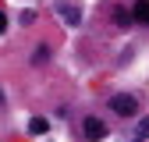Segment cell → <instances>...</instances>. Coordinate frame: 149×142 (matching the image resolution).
I'll use <instances>...</instances> for the list:
<instances>
[{"label":"cell","mask_w":149,"mask_h":142,"mask_svg":"<svg viewBox=\"0 0 149 142\" xmlns=\"http://www.w3.org/2000/svg\"><path fill=\"white\" fill-rule=\"evenodd\" d=\"M110 106H114L121 117H135V114H139V103H135L132 96H114V100H110Z\"/></svg>","instance_id":"cell-1"},{"label":"cell","mask_w":149,"mask_h":142,"mask_svg":"<svg viewBox=\"0 0 149 142\" xmlns=\"http://www.w3.org/2000/svg\"><path fill=\"white\" fill-rule=\"evenodd\" d=\"M132 18L142 22V25H149V0H139V4L132 7Z\"/></svg>","instance_id":"cell-4"},{"label":"cell","mask_w":149,"mask_h":142,"mask_svg":"<svg viewBox=\"0 0 149 142\" xmlns=\"http://www.w3.org/2000/svg\"><path fill=\"white\" fill-rule=\"evenodd\" d=\"M29 132H32V135H46V132H50L46 117H32V121H29Z\"/></svg>","instance_id":"cell-5"},{"label":"cell","mask_w":149,"mask_h":142,"mask_svg":"<svg viewBox=\"0 0 149 142\" xmlns=\"http://www.w3.org/2000/svg\"><path fill=\"white\" fill-rule=\"evenodd\" d=\"M114 22H117L121 29H128V25L135 22V18H132V11H117V18H114Z\"/></svg>","instance_id":"cell-6"},{"label":"cell","mask_w":149,"mask_h":142,"mask_svg":"<svg viewBox=\"0 0 149 142\" xmlns=\"http://www.w3.org/2000/svg\"><path fill=\"white\" fill-rule=\"evenodd\" d=\"M0 32H7V14H0Z\"/></svg>","instance_id":"cell-8"},{"label":"cell","mask_w":149,"mask_h":142,"mask_svg":"<svg viewBox=\"0 0 149 142\" xmlns=\"http://www.w3.org/2000/svg\"><path fill=\"white\" fill-rule=\"evenodd\" d=\"M57 14L64 18L68 25H78V22H82V14H78V4H68V0H64V4L57 7Z\"/></svg>","instance_id":"cell-3"},{"label":"cell","mask_w":149,"mask_h":142,"mask_svg":"<svg viewBox=\"0 0 149 142\" xmlns=\"http://www.w3.org/2000/svg\"><path fill=\"white\" fill-rule=\"evenodd\" d=\"M139 139H149V117H146V121L139 124Z\"/></svg>","instance_id":"cell-7"},{"label":"cell","mask_w":149,"mask_h":142,"mask_svg":"<svg viewBox=\"0 0 149 142\" xmlns=\"http://www.w3.org/2000/svg\"><path fill=\"white\" fill-rule=\"evenodd\" d=\"M82 132H85V139H107V124L100 121V117H85V124H82Z\"/></svg>","instance_id":"cell-2"}]
</instances>
